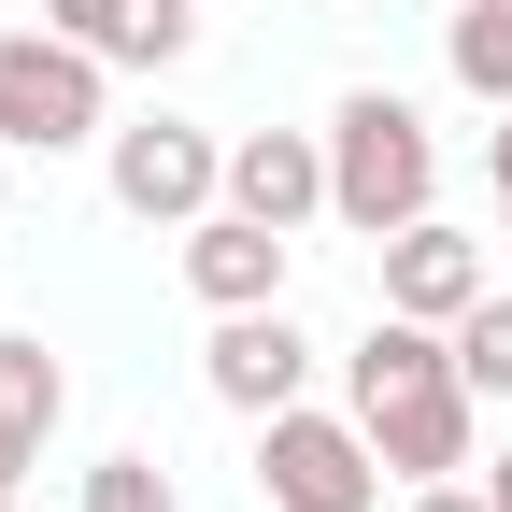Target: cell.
I'll return each instance as SVG.
<instances>
[{
	"instance_id": "19",
	"label": "cell",
	"mask_w": 512,
	"mask_h": 512,
	"mask_svg": "<svg viewBox=\"0 0 512 512\" xmlns=\"http://www.w3.org/2000/svg\"><path fill=\"white\" fill-rule=\"evenodd\" d=\"M0 200H15V143H0Z\"/></svg>"
},
{
	"instance_id": "8",
	"label": "cell",
	"mask_w": 512,
	"mask_h": 512,
	"mask_svg": "<svg viewBox=\"0 0 512 512\" xmlns=\"http://www.w3.org/2000/svg\"><path fill=\"white\" fill-rule=\"evenodd\" d=\"M370 256H384V313H427V328H456V313L498 285V271H484V242H470V228H441V214L384 228Z\"/></svg>"
},
{
	"instance_id": "10",
	"label": "cell",
	"mask_w": 512,
	"mask_h": 512,
	"mask_svg": "<svg viewBox=\"0 0 512 512\" xmlns=\"http://www.w3.org/2000/svg\"><path fill=\"white\" fill-rule=\"evenodd\" d=\"M57 413H72V370H57V356L15 328V342H0V484H15V470H43Z\"/></svg>"
},
{
	"instance_id": "12",
	"label": "cell",
	"mask_w": 512,
	"mask_h": 512,
	"mask_svg": "<svg viewBox=\"0 0 512 512\" xmlns=\"http://www.w3.org/2000/svg\"><path fill=\"white\" fill-rule=\"evenodd\" d=\"M185 43H200V0H114V29H100L114 72H171Z\"/></svg>"
},
{
	"instance_id": "1",
	"label": "cell",
	"mask_w": 512,
	"mask_h": 512,
	"mask_svg": "<svg viewBox=\"0 0 512 512\" xmlns=\"http://www.w3.org/2000/svg\"><path fill=\"white\" fill-rule=\"evenodd\" d=\"M427 200H441L427 114H413L399 86H342V114H328V214H342L356 242H384V228H413Z\"/></svg>"
},
{
	"instance_id": "6",
	"label": "cell",
	"mask_w": 512,
	"mask_h": 512,
	"mask_svg": "<svg viewBox=\"0 0 512 512\" xmlns=\"http://www.w3.org/2000/svg\"><path fill=\"white\" fill-rule=\"evenodd\" d=\"M200 384L228 413H285L299 384H313V342H299V313L285 299H256V313H214V342H200Z\"/></svg>"
},
{
	"instance_id": "17",
	"label": "cell",
	"mask_w": 512,
	"mask_h": 512,
	"mask_svg": "<svg viewBox=\"0 0 512 512\" xmlns=\"http://www.w3.org/2000/svg\"><path fill=\"white\" fill-rule=\"evenodd\" d=\"M484 171H498V214H512V114L484 128Z\"/></svg>"
},
{
	"instance_id": "4",
	"label": "cell",
	"mask_w": 512,
	"mask_h": 512,
	"mask_svg": "<svg viewBox=\"0 0 512 512\" xmlns=\"http://www.w3.org/2000/svg\"><path fill=\"white\" fill-rule=\"evenodd\" d=\"M214 200H228V143H214V128H185V114L114 128V214H143V228H200Z\"/></svg>"
},
{
	"instance_id": "15",
	"label": "cell",
	"mask_w": 512,
	"mask_h": 512,
	"mask_svg": "<svg viewBox=\"0 0 512 512\" xmlns=\"http://www.w3.org/2000/svg\"><path fill=\"white\" fill-rule=\"evenodd\" d=\"M43 29H72V43H100V29H114V0H43Z\"/></svg>"
},
{
	"instance_id": "9",
	"label": "cell",
	"mask_w": 512,
	"mask_h": 512,
	"mask_svg": "<svg viewBox=\"0 0 512 512\" xmlns=\"http://www.w3.org/2000/svg\"><path fill=\"white\" fill-rule=\"evenodd\" d=\"M228 200L271 214V228H313L328 214V128H242L228 143Z\"/></svg>"
},
{
	"instance_id": "7",
	"label": "cell",
	"mask_w": 512,
	"mask_h": 512,
	"mask_svg": "<svg viewBox=\"0 0 512 512\" xmlns=\"http://www.w3.org/2000/svg\"><path fill=\"white\" fill-rule=\"evenodd\" d=\"M285 271H299V228L242 214V200H214L200 228H185V285H200L214 313H256V299H285Z\"/></svg>"
},
{
	"instance_id": "16",
	"label": "cell",
	"mask_w": 512,
	"mask_h": 512,
	"mask_svg": "<svg viewBox=\"0 0 512 512\" xmlns=\"http://www.w3.org/2000/svg\"><path fill=\"white\" fill-rule=\"evenodd\" d=\"M413 512H498V498H484V484L456 470V484H413Z\"/></svg>"
},
{
	"instance_id": "14",
	"label": "cell",
	"mask_w": 512,
	"mask_h": 512,
	"mask_svg": "<svg viewBox=\"0 0 512 512\" xmlns=\"http://www.w3.org/2000/svg\"><path fill=\"white\" fill-rule=\"evenodd\" d=\"M72 512H185V498H171V470L143 456V441H128V456H100V470H86V498H72Z\"/></svg>"
},
{
	"instance_id": "2",
	"label": "cell",
	"mask_w": 512,
	"mask_h": 512,
	"mask_svg": "<svg viewBox=\"0 0 512 512\" xmlns=\"http://www.w3.org/2000/svg\"><path fill=\"white\" fill-rule=\"evenodd\" d=\"M100 72H114V57L72 43V29H0V143H15V157L114 143V128H100Z\"/></svg>"
},
{
	"instance_id": "11",
	"label": "cell",
	"mask_w": 512,
	"mask_h": 512,
	"mask_svg": "<svg viewBox=\"0 0 512 512\" xmlns=\"http://www.w3.org/2000/svg\"><path fill=\"white\" fill-rule=\"evenodd\" d=\"M441 72L484 114H512V0H456V15H441Z\"/></svg>"
},
{
	"instance_id": "5",
	"label": "cell",
	"mask_w": 512,
	"mask_h": 512,
	"mask_svg": "<svg viewBox=\"0 0 512 512\" xmlns=\"http://www.w3.org/2000/svg\"><path fill=\"white\" fill-rule=\"evenodd\" d=\"M356 427H370V456L399 470V484H456V470H484V399H470L456 370H441V384H399V399H370Z\"/></svg>"
},
{
	"instance_id": "18",
	"label": "cell",
	"mask_w": 512,
	"mask_h": 512,
	"mask_svg": "<svg viewBox=\"0 0 512 512\" xmlns=\"http://www.w3.org/2000/svg\"><path fill=\"white\" fill-rule=\"evenodd\" d=\"M484 498H498V512H512V441H498V470H484Z\"/></svg>"
},
{
	"instance_id": "21",
	"label": "cell",
	"mask_w": 512,
	"mask_h": 512,
	"mask_svg": "<svg viewBox=\"0 0 512 512\" xmlns=\"http://www.w3.org/2000/svg\"><path fill=\"white\" fill-rule=\"evenodd\" d=\"M498 228H512V214H498Z\"/></svg>"
},
{
	"instance_id": "20",
	"label": "cell",
	"mask_w": 512,
	"mask_h": 512,
	"mask_svg": "<svg viewBox=\"0 0 512 512\" xmlns=\"http://www.w3.org/2000/svg\"><path fill=\"white\" fill-rule=\"evenodd\" d=\"M0 512H15V484H0Z\"/></svg>"
},
{
	"instance_id": "3",
	"label": "cell",
	"mask_w": 512,
	"mask_h": 512,
	"mask_svg": "<svg viewBox=\"0 0 512 512\" xmlns=\"http://www.w3.org/2000/svg\"><path fill=\"white\" fill-rule=\"evenodd\" d=\"M256 498L271 512H384V456H370V427L356 413H256Z\"/></svg>"
},
{
	"instance_id": "13",
	"label": "cell",
	"mask_w": 512,
	"mask_h": 512,
	"mask_svg": "<svg viewBox=\"0 0 512 512\" xmlns=\"http://www.w3.org/2000/svg\"><path fill=\"white\" fill-rule=\"evenodd\" d=\"M456 384H470V399H512V299L498 285L456 313Z\"/></svg>"
}]
</instances>
